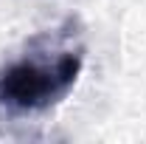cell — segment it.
<instances>
[{"label": "cell", "instance_id": "cell-1", "mask_svg": "<svg viewBox=\"0 0 146 144\" xmlns=\"http://www.w3.org/2000/svg\"><path fill=\"white\" fill-rule=\"evenodd\" d=\"M84 68V37L76 20L25 42L0 68V116L28 119L56 108L79 82Z\"/></svg>", "mask_w": 146, "mask_h": 144}]
</instances>
